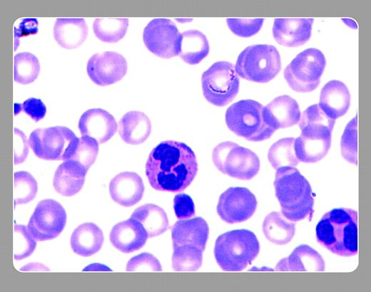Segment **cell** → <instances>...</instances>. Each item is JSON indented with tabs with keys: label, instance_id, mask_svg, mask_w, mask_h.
<instances>
[{
	"label": "cell",
	"instance_id": "6da1fadb",
	"mask_svg": "<svg viewBox=\"0 0 371 292\" xmlns=\"http://www.w3.org/2000/svg\"><path fill=\"white\" fill-rule=\"evenodd\" d=\"M145 172L154 189L181 192L191 184L197 174V159L186 144L165 140L150 152Z\"/></svg>",
	"mask_w": 371,
	"mask_h": 292
},
{
	"label": "cell",
	"instance_id": "7a4b0ae2",
	"mask_svg": "<svg viewBox=\"0 0 371 292\" xmlns=\"http://www.w3.org/2000/svg\"><path fill=\"white\" fill-rule=\"evenodd\" d=\"M335 120L328 117L317 104L303 113L299 123L300 135L295 138L294 150L299 161L315 163L327 154L331 146Z\"/></svg>",
	"mask_w": 371,
	"mask_h": 292
},
{
	"label": "cell",
	"instance_id": "3957f363",
	"mask_svg": "<svg viewBox=\"0 0 371 292\" xmlns=\"http://www.w3.org/2000/svg\"><path fill=\"white\" fill-rule=\"evenodd\" d=\"M317 242L341 256L357 254V212L335 208L326 212L315 227Z\"/></svg>",
	"mask_w": 371,
	"mask_h": 292
},
{
	"label": "cell",
	"instance_id": "277c9868",
	"mask_svg": "<svg viewBox=\"0 0 371 292\" xmlns=\"http://www.w3.org/2000/svg\"><path fill=\"white\" fill-rule=\"evenodd\" d=\"M274 187L282 214L287 219L296 222L311 217L314 205L312 188L295 167L276 170Z\"/></svg>",
	"mask_w": 371,
	"mask_h": 292
},
{
	"label": "cell",
	"instance_id": "5b68a950",
	"mask_svg": "<svg viewBox=\"0 0 371 292\" xmlns=\"http://www.w3.org/2000/svg\"><path fill=\"white\" fill-rule=\"evenodd\" d=\"M260 244L255 234L248 229H236L220 235L215 244L214 256L225 271L244 270L257 257Z\"/></svg>",
	"mask_w": 371,
	"mask_h": 292
},
{
	"label": "cell",
	"instance_id": "8992f818",
	"mask_svg": "<svg viewBox=\"0 0 371 292\" xmlns=\"http://www.w3.org/2000/svg\"><path fill=\"white\" fill-rule=\"evenodd\" d=\"M235 68L238 75L243 79L265 83L280 71V56L272 45L249 46L239 54Z\"/></svg>",
	"mask_w": 371,
	"mask_h": 292
},
{
	"label": "cell",
	"instance_id": "52a82bcc",
	"mask_svg": "<svg viewBox=\"0 0 371 292\" xmlns=\"http://www.w3.org/2000/svg\"><path fill=\"white\" fill-rule=\"evenodd\" d=\"M263 110V105L255 100H240L227 109L225 115L226 125L236 135L247 140H265L275 131L264 122Z\"/></svg>",
	"mask_w": 371,
	"mask_h": 292
},
{
	"label": "cell",
	"instance_id": "ba28073f",
	"mask_svg": "<svg viewBox=\"0 0 371 292\" xmlns=\"http://www.w3.org/2000/svg\"><path fill=\"white\" fill-rule=\"evenodd\" d=\"M326 66L322 51L308 48L298 54L285 67L284 78L290 88L300 93H309L319 85Z\"/></svg>",
	"mask_w": 371,
	"mask_h": 292
},
{
	"label": "cell",
	"instance_id": "9c48e42d",
	"mask_svg": "<svg viewBox=\"0 0 371 292\" xmlns=\"http://www.w3.org/2000/svg\"><path fill=\"white\" fill-rule=\"evenodd\" d=\"M212 159L220 172L242 180L251 179L260 170V160L254 152L230 141L218 144Z\"/></svg>",
	"mask_w": 371,
	"mask_h": 292
},
{
	"label": "cell",
	"instance_id": "30bf717a",
	"mask_svg": "<svg viewBox=\"0 0 371 292\" xmlns=\"http://www.w3.org/2000/svg\"><path fill=\"white\" fill-rule=\"evenodd\" d=\"M78 137L69 128L54 126L36 129L29 143L35 155L45 160H66L73 153Z\"/></svg>",
	"mask_w": 371,
	"mask_h": 292
},
{
	"label": "cell",
	"instance_id": "8fae6325",
	"mask_svg": "<svg viewBox=\"0 0 371 292\" xmlns=\"http://www.w3.org/2000/svg\"><path fill=\"white\" fill-rule=\"evenodd\" d=\"M201 83L205 98L218 107L230 103L239 91L240 80L235 66L228 61L214 63L203 73Z\"/></svg>",
	"mask_w": 371,
	"mask_h": 292
},
{
	"label": "cell",
	"instance_id": "7c38bea8",
	"mask_svg": "<svg viewBox=\"0 0 371 292\" xmlns=\"http://www.w3.org/2000/svg\"><path fill=\"white\" fill-rule=\"evenodd\" d=\"M66 223V213L57 201L46 199L36 205L27 228L36 241H47L57 237Z\"/></svg>",
	"mask_w": 371,
	"mask_h": 292
},
{
	"label": "cell",
	"instance_id": "4fadbf2b",
	"mask_svg": "<svg viewBox=\"0 0 371 292\" xmlns=\"http://www.w3.org/2000/svg\"><path fill=\"white\" fill-rule=\"evenodd\" d=\"M180 35L172 21L157 18L144 28L143 40L150 52L162 58H171L178 56Z\"/></svg>",
	"mask_w": 371,
	"mask_h": 292
},
{
	"label": "cell",
	"instance_id": "5bb4252c",
	"mask_svg": "<svg viewBox=\"0 0 371 292\" xmlns=\"http://www.w3.org/2000/svg\"><path fill=\"white\" fill-rule=\"evenodd\" d=\"M257 204L255 196L248 189L233 187L220 194L216 210L223 221L235 224L250 219L256 210Z\"/></svg>",
	"mask_w": 371,
	"mask_h": 292
},
{
	"label": "cell",
	"instance_id": "9a60e30c",
	"mask_svg": "<svg viewBox=\"0 0 371 292\" xmlns=\"http://www.w3.org/2000/svg\"><path fill=\"white\" fill-rule=\"evenodd\" d=\"M127 68V61L122 55L115 51H105L89 58L86 71L94 83L106 86L121 80L126 74Z\"/></svg>",
	"mask_w": 371,
	"mask_h": 292
},
{
	"label": "cell",
	"instance_id": "2e32d148",
	"mask_svg": "<svg viewBox=\"0 0 371 292\" xmlns=\"http://www.w3.org/2000/svg\"><path fill=\"white\" fill-rule=\"evenodd\" d=\"M300 117L298 103L287 95L274 98L263 110L264 122L275 132L298 123Z\"/></svg>",
	"mask_w": 371,
	"mask_h": 292
},
{
	"label": "cell",
	"instance_id": "e0dca14e",
	"mask_svg": "<svg viewBox=\"0 0 371 292\" xmlns=\"http://www.w3.org/2000/svg\"><path fill=\"white\" fill-rule=\"evenodd\" d=\"M82 136L93 138L98 144L109 140L118 129L115 118L101 108H91L84 112L78 121Z\"/></svg>",
	"mask_w": 371,
	"mask_h": 292
},
{
	"label": "cell",
	"instance_id": "ac0fdd59",
	"mask_svg": "<svg viewBox=\"0 0 371 292\" xmlns=\"http://www.w3.org/2000/svg\"><path fill=\"white\" fill-rule=\"evenodd\" d=\"M313 19H275L273 35L281 46L298 47L304 45L310 38Z\"/></svg>",
	"mask_w": 371,
	"mask_h": 292
},
{
	"label": "cell",
	"instance_id": "d6986e66",
	"mask_svg": "<svg viewBox=\"0 0 371 292\" xmlns=\"http://www.w3.org/2000/svg\"><path fill=\"white\" fill-rule=\"evenodd\" d=\"M145 187L142 178L133 172H123L116 175L109 183L111 199L121 206L128 207L139 202Z\"/></svg>",
	"mask_w": 371,
	"mask_h": 292
},
{
	"label": "cell",
	"instance_id": "ffe728a7",
	"mask_svg": "<svg viewBox=\"0 0 371 292\" xmlns=\"http://www.w3.org/2000/svg\"><path fill=\"white\" fill-rule=\"evenodd\" d=\"M147 239V232L142 224L131 217L114 225L109 234L112 245L125 254L140 249Z\"/></svg>",
	"mask_w": 371,
	"mask_h": 292
},
{
	"label": "cell",
	"instance_id": "44dd1931",
	"mask_svg": "<svg viewBox=\"0 0 371 292\" xmlns=\"http://www.w3.org/2000/svg\"><path fill=\"white\" fill-rule=\"evenodd\" d=\"M209 234L206 221L198 217L190 219H180L171 229L173 246L193 245L204 251Z\"/></svg>",
	"mask_w": 371,
	"mask_h": 292
},
{
	"label": "cell",
	"instance_id": "7402d4cb",
	"mask_svg": "<svg viewBox=\"0 0 371 292\" xmlns=\"http://www.w3.org/2000/svg\"><path fill=\"white\" fill-rule=\"evenodd\" d=\"M350 105V93L342 81L332 80L327 82L320 91L319 107L331 119L343 116Z\"/></svg>",
	"mask_w": 371,
	"mask_h": 292
},
{
	"label": "cell",
	"instance_id": "603a6c76",
	"mask_svg": "<svg viewBox=\"0 0 371 292\" xmlns=\"http://www.w3.org/2000/svg\"><path fill=\"white\" fill-rule=\"evenodd\" d=\"M87 172L79 163L70 160H64L55 172L53 186L62 196H73L83 187Z\"/></svg>",
	"mask_w": 371,
	"mask_h": 292
},
{
	"label": "cell",
	"instance_id": "cb8c5ba5",
	"mask_svg": "<svg viewBox=\"0 0 371 292\" xmlns=\"http://www.w3.org/2000/svg\"><path fill=\"white\" fill-rule=\"evenodd\" d=\"M280 271H324L325 262L321 255L311 246H297L289 256L281 259L275 266Z\"/></svg>",
	"mask_w": 371,
	"mask_h": 292
},
{
	"label": "cell",
	"instance_id": "d4e9b609",
	"mask_svg": "<svg viewBox=\"0 0 371 292\" xmlns=\"http://www.w3.org/2000/svg\"><path fill=\"white\" fill-rule=\"evenodd\" d=\"M88 35V26L84 19L58 18L54 26V37L57 43L66 49H74L81 46Z\"/></svg>",
	"mask_w": 371,
	"mask_h": 292
},
{
	"label": "cell",
	"instance_id": "484cf974",
	"mask_svg": "<svg viewBox=\"0 0 371 292\" xmlns=\"http://www.w3.org/2000/svg\"><path fill=\"white\" fill-rule=\"evenodd\" d=\"M103 240L101 229L92 222H86L73 230L70 244L74 253L87 257L96 254L101 249Z\"/></svg>",
	"mask_w": 371,
	"mask_h": 292
},
{
	"label": "cell",
	"instance_id": "4316f807",
	"mask_svg": "<svg viewBox=\"0 0 371 292\" xmlns=\"http://www.w3.org/2000/svg\"><path fill=\"white\" fill-rule=\"evenodd\" d=\"M151 132V122L148 116L141 111H129L118 122V133L121 139L130 145L145 142Z\"/></svg>",
	"mask_w": 371,
	"mask_h": 292
},
{
	"label": "cell",
	"instance_id": "83f0119b",
	"mask_svg": "<svg viewBox=\"0 0 371 292\" xmlns=\"http://www.w3.org/2000/svg\"><path fill=\"white\" fill-rule=\"evenodd\" d=\"M209 43L206 36L198 30H189L181 33L178 56L188 64L199 63L209 53Z\"/></svg>",
	"mask_w": 371,
	"mask_h": 292
},
{
	"label": "cell",
	"instance_id": "f1b7e54d",
	"mask_svg": "<svg viewBox=\"0 0 371 292\" xmlns=\"http://www.w3.org/2000/svg\"><path fill=\"white\" fill-rule=\"evenodd\" d=\"M131 218L140 222L146 229L148 238L159 236L169 228L166 213L160 207L146 204L136 209Z\"/></svg>",
	"mask_w": 371,
	"mask_h": 292
},
{
	"label": "cell",
	"instance_id": "f546056e",
	"mask_svg": "<svg viewBox=\"0 0 371 292\" xmlns=\"http://www.w3.org/2000/svg\"><path fill=\"white\" fill-rule=\"evenodd\" d=\"M262 229L266 239L277 245L287 244L295 233V224L278 212H272L265 217Z\"/></svg>",
	"mask_w": 371,
	"mask_h": 292
},
{
	"label": "cell",
	"instance_id": "4dcf8cb0",
	"mask_svg": "<svg viewBox=\"0 0 371 292\" xmlns=\"http://www.w3.org/2000/svg\"><path fill=\"white\" fill-rule=\"evenodd\" d=\"M128 27L126 18H97L93 23L95 36L101 41L113 43L122 39Z\"/></svg>",
	"mask_w": 371,
	"mask_h": 292
},
{
	"label": "cell",
	"instance_id": "1f68e13d",
	"mask_svg": "<svg viewBox=\"0 0 371 292\" xmlns=\"http://www.w3.org/2000/svg\"><path fill=\"white\" fill-rule=\"evenodd\" d=\"M295 138L285 137L274 142L268 152V159L271 166L278 170L283 167H296L299 160L294 150Z\"/></svg>",
	"mask_w": 371,
	"mask_h": 292
},
{
	"label": "cell",
	"instance_id": "d6a6232c",
	"mask_svg": "<svg viewBox=\"0 0 371 292\" xmlns=\"http://www.w3.org/2000/svg\"><path fill=\"white\" fill-rule=\"evenodd\" d=\"M203 251L193 245L173 247L172 267L176 271H195L202 265Z\"/></svg>",
	"mask_w": 371,
	"mask_h": 292
},
{
	"label": "cell",
	"instance_id": "836d02e7",
	"mask_svg": "<svg viewBox=\"0 0 371 292\" xmlns=\"http://www.w3.org/2000/svg\"><path fill=\"white\" fill-rule=\"evenodd\" d=\"M14 64V80L20 84L33 83L39 76L40 63L37 57L29 52H21L15 55Z\"/></svg>",
	"mask_w": 371,
	"mask_h": 292
},
{
	"label": "cell",
	"instance_id": "e575fe53",
	"mask_svg": "<svg viewBox=\"0 0 371 292\" xmlns=\"http://www.w3.org/2000/svg\"><path fill=\"white\" fill-rule=\"evenodd\" d=\"M37 191V182L29 172L19 171L14 174V206L30 202L35 198Z\"/></svg>",
	"mask_w": 371,
	"mask_h": 292
},
{
	"label": "cell",
	"instance_id": "d590c367",
	"mask_svg": "<svg viewBox=\"0 0 371 292\" xmlns=\"http://www.w3.org/2000/svg\"><path fill=\"white\" fill-rule=\"evenodd\" d=\"M98 152V143L88 136L78 137L76 146L68 159L81 165L87 171L94 163Z\"/></svg>",
	"mask_w": 371,
	"mask_h": 292
},
{
	"label": "cell",
	"instance_id": "8d00e7d4",
	"mask_svg": "<svg viewBox=\"0 0 371 292\" xmlns=\"http://www.w3.org/2000/svg\"><path fill=\"white\" fill-rule=\"evenodd\" d=\"M36 240L22 224L14 227V259L19 261L29 257L35 250Z\"/></svg>",
	"mask_w": 371,
	"mask_h": 292
},
{
	"label": "cell",
	"instance_id": "74e56055",
	"mask_svg": "<svg viewBox=\"0 0 371 292\" xmlns=\"http://www.w3.org/2000/svg\"><path fill=\"white\" fill-rule=\"evenodd\" d=\"M353 118L346 125L340 141L341 155L350 163L357 164V118Z\"/></svg>",
	"mask_w": 371,
	"mask_h": 292
},
{
	"label": "cell",
	"instance_id": "f35d334b",
	"mask_svg": "<svg viewBox=\"0 0 371 292\" xmlns=\"http://www.w3.org/2000/svg\"><path fill=\"white\" fill-rule=\"evenodd\" d=\"M264 19L228 18L226 23L230 30L235 35L248 38L256 34L261 28Z\"/></svg>",
	"mask_w": 371,
	"mask_h": 292
},
{
	"label": "cell",
	"instance_id": "ab89813d",
	"mask_svg": "<svg viewBox=\"0 0 371 292\" xmlns=\"http://www.w3.org/2000/svg\"><path fill=\"white\" fill-rule=\"evenodd\" d=\"M127 271H161L159 261L151 254L141 253L132 257L127 263Z\"/></svg>",
	"mask_w": 371,
	"mask_h": 292
},
{
	"label": "cell",
	"instance_id": "60d3db41",
	"mask_svg": "<svg viewBox=\"0 0 371 292\" xmlns=\"http://www.w3.org/2000/svg\"><path fill=\"white\" fill-rule=\"evenodd\" d=\"M14 105L16 115L21 110H23L35 122H38L44 118L46 113V108L44 103L40 99L35 98H30L23 103H15Z\"/></svg>",
	"mask_w": 371,
	"mask_h": 292
},
{
	"label": "cell",
	"instance_id": "b9f144b4",
	"mask_svg": "<svg viewBox=\"0 0 371 292\" xmlns=\"http://www.w3.org/2000/svg\"><path fill=\"white\" fill-rule=\"evenodd\" d=\"M173 208L178 219H187L195 215V205L192 198L184 193L176 194L173 199Z\"/></svg>",
	"mask_w": 371,
	"mask_h": 292
},
{
	"label": "cell",
	"instance_id": "7bdbcfd3",
	"mask_svg": "<svg viewBox=\"0 0 371 292\" xmlns=\"http://www.w3.org/2000/svg\"><path fill=\"white\" fill-rule=\"evenodd\" d=\"M29 142L24 133L18 128H14V164L24 162L29 153Z\"/></svg>",
	"mask_w": 371,
	"mask_h": 292
},
{
	"label": "cell",
	"instance_id": "ee69618b",
	"mask_svg": "<svg viewBox=\"0 0 371 292\" xmlns=\"http://www.w3.org/2000/svg\"><path fill=\"white\" fill-rule=\"evenodd\" d=\"M38 21L36 19H24L18 27L14 28V36L19 38L33 35L38 32Z\"/></svg>",
	"mask_w": 371,
	"mask_h": 292
},
{
	"label": "cell",
	"instance_id": "f6af8a7d",
	"mask_svg": "<svg viewBox=\"0 0 371 292\" xmlns=\"http://www.w3.org/2000/svg\"><path fill=\"white\" fill-rule=\"evenodd\" d=\"M21 271H48L49 269L44 264L39 263H31L24 266L20 268Z\"/></svg>",
	"mask_w": 371,
	"mask_h": 292
},
{
	"label": "cell",
	"instance_id": "bcb514c9",
	"mask_svg": "<svg viewBox=\"0 0 371 292\" xmlns=\"http://www.w3.org/2000/svg\"><path fill=\"white\" fill-rule=\"evenodd\" d=\"M83 271H111V269L103 264L95 263V264H91L87 266L86 267H85L83 269Z\"/></svg>",
	"mask_w": 371,
	"mask_h": 292
}]
</instances>
